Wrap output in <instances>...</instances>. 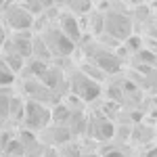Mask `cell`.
I'll return each instance as SVG.
<instances>
[{
    "label": "cell",
    "instance_id": "1",
    "mask_svg": "<svg viewBox=\"0 0 157 157\" xmlns=\"http://www.w3.org/2000/svg\"><path fill=\"white\" fill-rule=\"evenodd\" d=\"M21 124L25 126V130H29V132H40L42 128H46V126L50 124L48 105L27 98V101H25V111H23Z\"/></svg>",
    "mask_w": 157,
    "mask_h": 157
},
{
    "label": "cell",
    "instance_id": "2",
    "mask_svg": "<svg viewBox=\"0 0 157 157\" xmlns=\"http://www.w3.org/2000/svg\"><path fill=\"white\" fill-rule=\"evenodd\" d=\"M69 90L75 98H80L82 103H90L94 98L101 97V84L94 82L92 78H88L86 73H82L80 69L69 75Z\"/></svg>",
    "mask_w": 157,
    "mask_h": 157
},
{
    "label": "cell",
    "instance_id": "3",
    "mask_svg": "<svg viewBox=\"0 0 157 157\" xmlns=\"http://www.w3.org/2000/svg\"><path fill=\"white\" fill-rule=\"evenodd\" d=\"M103 34L124 42L132 36V19L117 11L107 13V15H103Z\"/></svg>",
    "mask_w": 157,
    "mask_h": 157
},
{
    "label": "cell",
    "instance_id": "4",
    "mask_svg": "<svg viewBox=\"0 0 157 157\" xmlns=\"http://www.w3.org/2000/svg\"><path fill=\"white\" fill-rule=\"evenodd\" d=\"M40 38H42V42L46 44V48H48V52L52 55V59H55V57H69L73 52V42L61 32L59 27H52V25H50L48 29H44V32L40 34Z\"/></svg>",
    "mask_w": 157,
    "mask_h": 157
},
{
    "label": "cell",
    "instance_id": "5",
    "mask_svg": "<svg viewBox=\"0 0 157 157\" xmlns=\"http://www.w3.org/2000/svg\"><path fill=\"white\" fill-rule=\"evenodd\" d=\"M2 23H6L15 32H27L34 25V13L21 4H9L2 11Z\"/></svg>",
    "mask_w": 157,
    "mask_h": 157
},
{
    "label": "cell",
    "instance_id": "6",
    "mask_svg": "<svg viewBox=\"0 0 157 157\" xmlns=\"http://www.w3.org/2000/svg\"><path fill=\"white\" fill-rule=\"evenodd\" d=\"M71 138L73 136L65 124H52V121L46 128H42L40 136H38V140L44 143L46 147H61V145H65L67 140H71Z\"/></svg>",
    "mask_w": 157,
    "mask_h": 157
},
{
    "label": "cell",
    "instance_id": "7",
    "mask_svg": "<svg viewBox=\"0 0 157 157\" xmlns=\"http://www.w3.org/2000/svg\"><path fill=\"white\" fill-rule=\"evenodd\" d=\"M86 134L97 140H111L115 134V126L109 120H105V115L86 117Z\"/></svg>",
    "mask_w": 157,
    "mask_h": 157
},
{
    "label": "cell",
    "instance_id": "8",
    "mask_svg": "<svg viewBox=\"0 0 157 157\" xmlns=\"http://www.w3.org/2000/svg\"><path fill=\"white\" fill-rule=\"evenodd\" d=\"M59 27L61 32L65 34V36L71 40L73 44H78L80 40H82V34H84V27H82V23H80V19L75 17V15H71L69 11H65V13H61V17H59Z\"/></svg>",
    "mask_w": 157,
    "mask_h": 157
},
{
    "label": "cell",
    "instance_id": "9",
    "mask_svg": "<svg viewBox=\"0 0 157 157\" xmlns=\"http://www.w3.org/2000/svg\"><path fill=\"white\" fill-rule=\"evenodd\" d=\"M67 4V11L71 15H86V13L92 9V0H65Z\"/></svg>",
    "mask_w": 157,
    "mask_h": 157
},
{
    "label": "cell",
    "instance_id": "10",
    "mask_svg": "<svg viewBox=\"0 0 157 157\" xmlns=\"http://www.w3.org/2000/svg\"><path fill=\"white\" fill-rule=\"evenodd\" d=\"M15 78H17V75H15V73H13L6 65H4V61L0 59V88L11 86L13 82H15Z\"/></svg>",
    "mask_w": 157,
    "mask_h": 157
},
{
    "label": "cell",
    "instance_id": "11",
    "mask_svg": "<svg viewBox=\"0 0 157 157\" xmlns=\"http://www.w3.org/2000/svg\"><path fill=\"white\" fill-rule=\"evenodd\" d=\"M9 38V34H6V27H4V23L0 21V48H2V44H4V40Z\"/></svg>",
    "mask_w": 157,
    "mask_h": 157
},
{
    "label": "cell",
    "instance_id": "12",
    "mask_svg": "<svg viewBox=\"0 0 157 157\" xmlns=\"http://www.w3.org/2000/svg\"><path fill=\"white\" fill-rule=\"evenodd\" d=\"M82 157H101V155H97V153H86V151H84V153H82Z\"/></svg>",
    "mask_w": 157,
    "mask_h": 157
}]
</instances>
